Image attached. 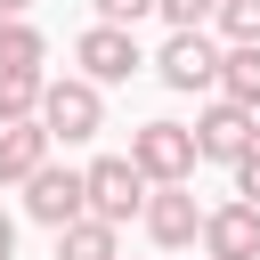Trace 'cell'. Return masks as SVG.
I'll list each match as a JSON object with an SVG mask.
<instances>
[{
	"label": "cell",
	"instance_id": "11",
	"mask_svg": "<svg viewBox=\"0 0 260 260\" xmlns=\"http://www.w3.org/2000/svg\"><path fill=\"white\" fill-rule=\"evenodd\" d=\"M57 260H122V228L98 219V211H81V219L57 228Z\"/></svg>",
	"mask_w": 260,
	"mask_h": 260
},
{
	"label": "cell",
	"instance_id": "20",
	"mask_svg": "<svg viewBox=\"0 0 260 260\" xmlns=\"http://www.w3.org/2000/svg\"><path fill=\"white\" fill-rule=\"evenodd\" d=\"M24 8H32V0H0V16H24Z\"/></svg>",
	"mask_w": 260,
	"mask_h": 260
},
{
	"label": "cell",
	"instance_id": "21",
	"mask_svg": "<svg viewBox=\"0 0 260 260\" xmlns=\"http://www.w3.org/2000/svg\"><path fill=\"white\" fill-rule=\"evenodd\" d=\"M203 260H219V252H203Z\"/></svg>",
	"mask_w": 260,
	"mask_h": 260
},
{
	"label": "cell",
	"instance_id": "13",
	"mask_svg": "<svg viewBox=\"0 0 260 260\" xmlns=\"http://www.w3.org/2000/svg\"><path fill=\"white\" fill-rule=\"evenodd\" d=\"M41 57H49L41 24L32 16H0V73H41Z\"/></svg>",
	"mask_w": 260,
	"mask_h": 260
},
{
	"label": "cell",
	"instance_id": "1",
	"mask_svg": "<svg viewBox=\"0 0 260 260\" xmlns=\"http://www.w3.org/2000/svg\"><path fill=\"white\" fill-rule=\"evenodd\" d=\"M41 130L49 146H89L106 130V89L89 73H65V81H41Z\"/></svg>",
	"mask_w": 260,
	"mask_h": 260
},
{
	"label": "cell",
	"instance_id": "9",
	"mask_svg": "<svg viewBox=\"0 0 260 260\" xmlns=\"http://www.w3.org/2000/svg\"><path fill=\"white\" fill-rule=\"evenodd\" d=\"M203 252H219V260H260V203H219V211H203V236H195Z\"/></svg>",
	"mask_w": 260,
	"mask_h": 260
},
{
	"label": "cell",
	"instance_id": "10",
	"mask_svg": "<svg viewBox=\"0 0 260 260\" xmlns=\"http://www.w3.org/2000/svg\"><path fill=\"white\" fill-rule=\"evenodd\" d=\"M41 162H49V130H41V114L0 122V187H24Z\"/></svg>",
	"mask_w": 260,
	"mask_h": 260
},
{
	"label": "cell",
	"instance_id": "4",
	"mask_svg": "<svg viewBox=\"0 0 260 260\" xmlns=\"http://www.w3.org/2000/svg\"><path fill=\"white\" fill-rule=\"evenodd\" d=\"M81 203L122 228V219H138V203H146V171H138L130 154H98V162L81 171Z\"/></svg>",
	"mask_w": 260,
	"mask_h": 260
},
{
	"label": "cell",
	"instance_id": "15",
	"mask_svg": "<svg viewBox=\"0 0 260 260\" xmlns=\"http://www.w3.org/2000/svg\"><path fill=\"white\" fill-rule=\"evenodd\" d=\"M211 24H219V41H260V0H219Z\"/></svg>",
	"mask_w": 260,
	"mask_h": 260
},
{
	"label": "cell",
	"instance_id": "5",
	"mask_svg": "<svg viewBox=\"0 0 260 260\" xmlns=\"http://www.w3.org/2000/svg\"><path fill=\"white\" fill-rule=\"evenodd\" d=\"M130 162L146 171V187L195 179V130H187V122H138V130H130Z\"/></svg>",
	"mask_w": 260,
	"mask_h": 260
},
{
	"label": "cell",
	"instance_id": "18",
	"mask_svg": "<svg viewBox=\"0 0 260 260\" xmlns=\"http://www.w3.org/2000/svg\"><path fill=\"white\" fill-rule=\"evenodd\" d=\"M106 24H138V16H154V0H89Z\"/></svg>",
	"mask_w": 260,
	"mask_h": 260
},
{
	"label": "cell",
	"instance_id": "14",
	"mask_svg": "<svg viewBox=\"0 0 260 260\" xmlns=\"http://www.w3.org/2000/svg\"><path fill=\"white\" fill-rule=\"evenodd\" d=\"M41 81H49V73H0V122L41 114Z\"/></svg>",
	"mask_w": 260,
	"mask_h": 260
},
{
	"label": "cell",
	"instance_id": "12",
	"mask_svg": "<svg viewBox=\"0 0 260 260\" xmlns=\"http://www.w3.org/2000/svg\"><path fill=\"white\" fill-rule=\"evenodd\" d=\"M219 98H236V106L260 114V41H228L219 49Z\"/></svg>",
	"mask_w": 260,
	"mask_h": 260
},
{
	"label": "cell",
	"instance_id": "6",
	"mask_svg": "<svg viewBox=\"0 0 260 260\" xmlns=\"http://www.w3.org/2000/svg\"><path fill=\"white\" fill-rule=\"evenodd\" d=\"M252 138H260V114L211 89V106L195 114V162H236V154H244Z\"/></svg>",
	"mask_w": 260,
	"mask_h": 260
},
{
	"label": "cell",
	"instance_id": "2",
	"mask_svg": "<svg viewBox=\"0 0 260 260\" xmlns=\"http://www.w3.org/2000/svg\"><path fill=\"white\" fill-rule=\"evenodd\" d=\"M146 65H154V81H162V89H179V98H211V89H219V41H211L203 24L171 32V41H162V57H146Z\"/></svg>",
	"mask_w": 260,
	"mask_h": 260
},
{
	"label": "cell",
	"instance_id": "16",
	"mask_svg": "<svg viewBox=\"0 0 260 260\" xmlns=\"http://www.w3.org/2000/svg\"><path fill=\"white\" fill-rule=\"evenodd\" d=\"M211 8H219V0H154V16H162L171 32H187V24H211Z\"/></svg>",
	"mask_w": 260,
	"mask_h": 260
},
{
	"label": "cell",
	"instance_id": "8",
	"mask_svg": "<svg viewBox=\"0 0 260 260\" xmlns=\"http://www.w3.org/2000/svg\"><path fill=\"white\" fill-rule=\"evenodd\" d=\"M89 203H81V171L73 162H41L32 179H24V219H41L49 236L65 228V219H81Z\"/></svg>",
	"mask_w": 260,
	"mask_h": 260
},
{
	"label": "cell",
	"instance_id": "17",
	"mask_svg": "<svg viewBox=\"0 0 260 260\" xmlns=\"http://www.w3.org/2000/svg\"><path fill=\"white\" fill-rule=\"evenodd\" d=\"M228 171H236V195H244V203H260V138H252V146H244Z\"/></svg>",
	"mask_w": 260,
	"mask_h": 260
},
{
	"label": "cell",
	"instance_id": "19",
	"mask_svg": "<svg viewBox=\"0 0 260 260\" xmlns=\"http://www.w3.org/2000/svg\"><path fill=\"white\" fill-rule=\"evenodd\" d=\"M0 260H16V219L0 211Z\"/></svg>",
	"mask_w": 260,
	"mask_h": 260
},
{
	"label": "cell",
	"instance_id": "7",
	"mask_svg": "<svg viewBox=\"0 0 260 260\" xmlns=\"http://www.w3.org/2000/svg\"><path fill=\"white\" fill-rule=\"evenodd\" d=\"M138 219H146V236H154L162 252H187V244L203 236V203L187 195V179H162V187H146Z\"/></svg>",
	"mask_w": 260,
	"mask_h": 260
},
{
	"label": "cell",
	"instance_id": "3",
	"mask_svg": "<svg viewBox=\"0 0 260 260\" xmlns=\"http://www.w3.org/2000/svg\"><path fill=\"white\" fill-rule=\"evenodd\" d=\"M73 65L106 89V81H130V73H146V49H138V24H89L81 41H73Z\"/></svg>",
	"mask_w": 260,
	"mask_h": 260
}]
</instances>
